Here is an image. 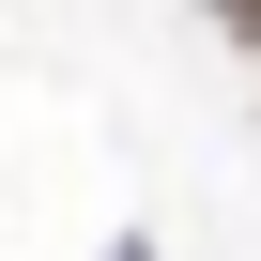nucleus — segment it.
<instances>
[{
    "label": "nucleus",
    "instance_id": "obj_1",
    "mask_svg": "<svg viewBox=\"0 0 261 261\" xmlns=\"http://www.w3.org/2000/svg\"><path fill=\"white\" fill-rule=\"evenodd\" d=\"M215 31H230V46H261V0H215Z\"/></svg>",
    "mask_w": 261,
    "mask_h": 261
}]
</instances>
